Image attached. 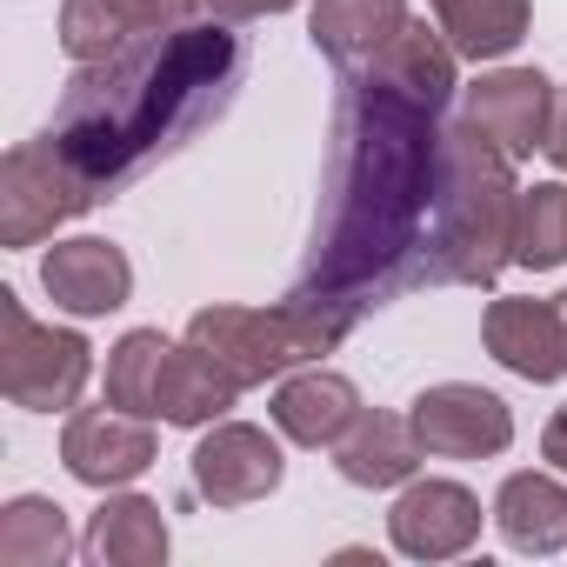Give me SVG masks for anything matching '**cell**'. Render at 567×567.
I'll return each instance as SVG.
<instances>
[{
    "label": "cell",
    "instance_id": "cell-1",
    "mask_svg": "<svg viewBox=\"0 0 567 567\" xmlns=\"http://www.w3.org/2000/svg\"><path fill=\"white\" fill-rule=\"evenodd\" d=\"M441 127L434 107L348 68L334 101V167L315 254L295 280V308L354 334L361 315L408 288H427V227H434Z\"/></svg>",
    "mask_w": 567,
    "mask_h": 567
},
{
    "label": "cell",
    "instance_id": "cell-2",
    "mask_svg": "<svg viewBox=\"0 0 567 567\" xmlns=\"http://www.w3.org/2000/svg\"><path fill=\"white\" fill-rule=\"evenodd\" d=\"M240 81V41L227 28H174L114 48L107 61L74 68L54 141L87 174L94 194H114L147 161L181 147L194 127H207Z\"/></svg>",
    "mask_w": 567,
    "mask_h": 567
},
{
    "label": "cell",
    "instance_id": "cell-3",
    "mask_svg": "<svg viewBox=\"0 0 567 567\" xmlns=\"http://www.w3.org/2000/svg\"><path fill=\"white\" fill-rule=\"evenodd\" d=\"M514 161L467 121L441 127L434 227H427V288H494L514 260Z\"/></svg>",
    "mask_w": 567,
    "mask_h": 567
},
{
    "label": "cell",
    "instance_id": "cell-4",
    "mask_svg": "<svg viewBox=\"0 0 567 567\" xmlns=\"http://www.w3.org/2000/svg\"><path fill=\"white\" fill-rule=\"evenodd\" d=\"M187 341L200 354H214L240 388H267L280 374H295L308 361H321L328 348H341L348 334L328 328L321 315L295 308V301H280V308H200L187 321Z\"/></svg>",
    "mask_w": 567,
    "mask_h": 567
},
{
    "label": "cell",
    "instance_id": "cell-5",
    "mask_svg": "<svg viewBox=\"0 0 567 567\" xmlns=\"http://www.w3.org/2000/svg\"><path fill=\"white\" fill-rule=\"evenodd\" d=\"M94 381V348L74 328H41L14 288H0V394L28 414H68Z\"/></svg>",
    "mask_w": 567,
    "mask_h": 567
},
{
    "label": "cell",
    "instance_id": "cell-6",
    "mask_svg": "<svg viewBox=\"0 0 567 567\" xmlns=\"http://www.w3.org/2000/svg\"><path fill=\"white\" fill-rule=\"evenodd\" d=\"M101 194L87 187V174L68 161V147L54 134L21 141L0 161V247H34L54 227L81 220Z\"/></svg>",
    "mask_w": 567,
    "mask_h": 567
},
{
    "label": "cell",
    "instance_id": "cell-7",
    "mask_svg": "<svg viewBox=\"0 0 567 567\" xmlns=\"http://www.w3.org/2000/svg\"><path fill=\"white\" fill-rule=\"evenodd\" d=\"M414 434L441 461H494L514 441V408L474 381H441L414 401Z\"/></svg>",
    "mask_w": 567,
    "mask_h": 567
},
{
    "label": "cell",
    "instance_id": "cell-8",
    "mask_svg": "<svg viewBox=\"0 0 567 567\" xmlns=\"http://www.w3.org/2000/svg\"><path fill=\"white\" fill-rule=\"evenodd\" d=\"M288 474L280 461V441L267 427H247V421H214L194 447V494L207 507H247V501H267Z\"/></svg>",
    "mask_w": 567,
    "mask_h": 567
},
{
    "label": "cell",
    "instance_id": "cell-9",
    "mask_svg": "<svg viewBox=\"0 0 567 567\" xmlns=\"http://www.w3.org/2000/svg\"><path fill=\"white\" fill-rule=\"evenodd\" d=\"M61 461H68V474L81 481V487H127V481H141L147 467H154V427H147V414H127V408H81V414H68V427H61Z\"/></svg>",
    "mask_w": 567,
    "mask_h": 567
},
{
    "label": "cell",
    "instance_id": "cell-10",
    "mask_svg": "<svg viewBox=\"0 0 567 567\" xmlns=\"http://www.w3.org/2000/svg\"><path fill=\"white\" fill-rule=\"evenodd\" d=\"M467 127H481L507 161H527L534 147H547L554 127V81L540 68H494L467 87Z\"/></svg>",
    "mask_w": 567,
    "mask_h": 567
},
{
    "label": "cell",
    "instance_id": "cell-11",
    "mask_svg": "<svg viewBox=\"0 0 567 567\" xmlns=\"http://www.w3.org/2000/svg\"><path fill=\"white\" fill-rule=\"evenodd\" d=\"M388 540L408 560H454L481 540V501L461 481H408L388 507Z\"/></svg>",
    "mask_w": 567,
    "mask_h": 567
},
{
    "label": "cell",
    "instance_id": "cell-12",
    "mask_svg": "<svg viewBox=\"0 0 567 567\" xmlns=\"http://www.w3.org/2000/svg\"><path fill=\"white\" fill-rule=\"evenodd\" d=\"M41 288H48V301H54L61 315L101 321V315L127 308V295H134V267H127V254H121L114 240L81 234V240H54V247H48V260H41Z\"/></svg>",
    "mask_w": 567,
    "mask_h": 567
},
{
    "label": "cell",
    "instance_id": "cell-13",
    "mask_svg": "<svg viewBox=\"0 0 567 567\" xmlns=\"http://www.w3.org/2000/svg\"><path fill=\"white\" fill-rule=\"evenodd\" d=\"M194 8L200 0H68L61 8V48H68L74 68H87V61H107L127 41L187 28Z\"/></svg>",
    "mask_w": 567,
    "mask_h": 567
},
{
    "label": "cell",
    "instance_id": "cell-14",
    "mask_svg": "<svg viewBox=\"0 0 567 567\" xmlns=\"http://www.w3.org/2000/svg\"><path fill=\"white\" fill-rule=\"evenodd\" d=\"M481 341H487V354H494L507 374H520V381H534V388H547V381L567 374V348H560V315H554V301L501 295V301L487 308V321H481Z\"/></svg>",
    "mask_w": 567,
    "mask_h": 567
},
{
    "label": "cell",
    "instance_id": "cell-15",
    "mask_svg": "<svg viewBox=\"0 0 567 567\" xmlns=\"http://www.w3.org/2000/svg\"><path fill=\"white\" fill-rule=\"evenodd\" d=\"M421 434L414 414H388V408H361L354 427L334 441V467L348 487H408L421 467Z\"/></svg>",
    "mask_w": 567,
    "mask_h": 567
},
{
    "label": "cell",
    "instance_id": "cell-16",
    "mask_svg": "<svg viewBox=\"0 0 567 567\" xmlns=\"http://www.w3.org/2000/svg\"><path fill=\"white\" fill-rule=\"evenodd\" d=\"M354 414H361V388L334 368L280 374V388H274V427L295 447H334L354 427Z\"/></svg>",
    "mask_w": 567,
    "mask_h": 567
},
{
    "label": "cell",
    "instance_id": "cell-17",
    "mask_svg": "<svg viewBox=\"0 0 567 567\" xmlns=\"http://www.w3.org/2000/svg\"><path fill=\"white\" fill-rule=\"evenodd\" d=\"M240 394H247V388H240L214 354H200L194 341H181V348H167V361H161L154 421H167V427H214V421H227V408H234Z\"/></svg>",
    "mask_w": 567,
    "mask_h": 567
},
{
    "label": "cell",
    "instance_id": "cell-18",
    "mask_svg": "<svg viewBox=\"0 0 567 567\" xmlns=\"http://www.w3.org/2000/svg\"><path fill=\"white\" fill-rule=\"evenodd\" d=\"M167 547H174L167 514H161L147 494H107L101 514H94L87 534H81V554H87L94 567H161Z\"/></svg>",
    "mask_w": 567,
    "mask_h": 567
},
{
    "label": "cell",
    "instance_id": "cell-19",
    "mask_svg": "<svg viewBox=\"0 0 567 567\" xmlns=\"http://www.w3.org/2000/svg\"><path fill=\"white\" fill-rule=\"evenodd\" d=\"M408 0H315V14H308V41L348 74L361 61H374L401 28H408Z\"/></svg>",
    "mask_w": 567,
    "mask_h": 567
},
{
    "label": "cell",
    "instance_id": "cell-20",
    "mask_svg": "<svg viewBox=\"0 0 567 567\" xmlns=\"http://www.w3.org/2000/svg\"><path fill=\"white\" fill-rule=\"evenodd\" d=\"M454 48L441 41V28H427V21H408L374 61H361V74H374L381 87H394V94H408V101H421V107H447V94H454Z\"/></svg>",
    "mask_w": 567,
    "mask_h": 567
},
{
    "label": "cell",
    "instance_id": "cell-21",
    "mask_svg": "<svg viewBox=\"0 0 567 567\" xmlns=\"http://www.w3.org/2000/svg\"><path fill=\"white\" fill-rule=\"evenodd\" d=\"M494 527L514 554H560L567 547V487L554 474H507L494 494Z\"/></svg>",
    "mask_w": 567,
    "mask_h": 567
},
{
    "label": "cell",
    "instance_id": "cell-22",
    "mask_svg": "<svg viewBox=\"0 0 567 567\" xmlns=\"http://www.w3.org/2000/svg\"><path fill=\"white\" fill-rule=\"evenodd\" d=\"M434 21L461 61H507L527 41L534 0H434Z\"/></svg>",
    "mask_w": 567,
    "mask_h": 567
},
{
    "label": "cell",
    "instance_id": "cell-23",
    "mask_svg": "<svg viewBox=\"0 0 567 567\" xmlns=\"http://www.w3.org/2000/svg\"><path fill=\"white\" fill-rule=\"evenodd\" d=\"M74 527L68 507L48 494H14L0 507V567H61L74 554Z\"/></svg>",
    "mask_w": 567,
    "mask_h": 567
},
{
    "label": "cell",
    "instance_id": "cell-24",
    "mask_svg": "<svg viewBox=\"0 0 567 567\" xmlns=\"http://www.w3.org/2000/svg\"><path fill=\"white\" fill-rule=\"evenodd\" d=\"M560 260H567V187L534 181L520 187V207H514V267L554 274Z\"/></svg>",
    "mask_w": 567,
    "mask_h": 567
},
{
    "label": "cell",
    "instance_id": "cell-25",
    "mask_svg": "<svg viewBox=\"0 0 567 567\" xmlns=\"http://www.w3.org/2000/svg\"><path fill=\"white\" fill-rule=\"evenodd\" d=\"M167 348H174V341H167L161 328H134V334H121L114 354H107V401L127 408V414H147V421H154V381H161Z\"/></svg>",
    "mask_w": 567,
    "mask_h": 567
},
{
    "label": "cell",
    "instance_id": "cell-26",
    "mask_svg": "<svg viewBox=\"0 0 567 567\" xmlns=\"http://www.w3.org/2000/svg\"><path fill=\"white\" fill-rule=\"evenodd\" d=\"M200 8H214V21H260V14L301 8V0H200Z\"/></svg>",
    "mask_w": 567,
    "mask_h": 567
},
{
    "label": "cell",
    "instance_id": "cell-27",
    "mask_svg": "<svg viewBox=\"0 0 567 567\" xmlns=\"http://www.w3.org/2000/svg\"><path fill=\"white\" fill-rule=\"evenodd\" d=\"M540 154L567 174V87H554V127H547V147Z\"/></svg>",
    "mask_w": 567,
    "mask_h": 567
},
{
    "label": "cell",
    "instance_id": "cell-28",
    "mask_svg": "<svg viewBox=\"0 0 567 567\" xmlns=\"http://www.w3.org/2000/svg\"><path fill=\"white\" fill-rule=\"evenodd\" d=\"M540 461H554V474H567V408L547 421V434H540Z\"/></svg>",
    "mask_w": 567,
    "mask_h": 567
},
{
    "label": "cell",
    "instance_id": "cell-29",
    "mask_svg": "<svg viewBox=\"0 0 567 567\" xmlns=\"http://www.w3.org/2000/svg\"><path fill=\"white\" fill-rule=\"evenodd\" d=\"M554 315H560V348H567V288L554 295Z\"/></svg>",
    "mask_w": 567,
    "mask_h": 567
}]
</instances>
